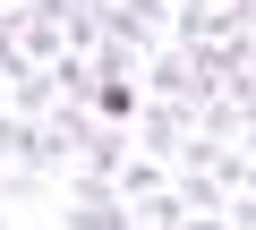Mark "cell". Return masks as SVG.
Segmentation results:
<instances>
[{
	"label": "cell",
	"instance_id": "6da1fadb",
	"mask_svg": "<svg viewBox=\"0 0 256 230\" xmlns=\"http://www.w3.org/2000/svg\"><path fill=\"white\" fill-rule=\"evenodd\" d=\"M60 230H137V205L120 196V179L60 171Z\"/></svg>",
	"mask_w": 256,
	"mask_h": 230
},
{
	"label": "cell",
	"instance_id": "7a4b0ae2",
	"mask_svg": "<svg viewBox=\"0 0 256 230\" xmlns=\"http://www.w3.org/2000/svg\"><path fill=\"white\" fill-rule=\"evenodd\" d=\"M94 17H102V43L154 60L162 51V26H171V0H111V9H94Z\"/></svg>",
	"mask_w": 256,
	"mask_h": 230
},
{
	"label": "cell",
	"instance_id": "3957f363",
	"mask_svg": "<svg viewBox=\"0 0 256 230\" xmlns=\"http://www.w3.org/2000/svg\"><path fill=\"white\" fill-rule=\"evenodd\" d=\"M137 145H146V162H188V145H196V111H180V102H146V111H137Z\"/></svg>",
	"mask_w": 256,
	"mask_h": 230
},
{
	"label": "cell",
	"instance_id": "277c9868",
	"mask_svg": "<svg viewBox=\"0 0 256 230\" xmlns=\"http://www.w3.org/2000/svg\"><path fill=\"white\" fill-rule=\"evenodd\" d=\"M128 162H137V154H128V128H102V120H94V137H86V154H77L68 171H94V179H120Z\"/></svg>",
	"mask_w": 256,
	"mask_h": 230
},
{
	"label": "cell",
	"instance_id": "5b68a950",
	"mask_svg": "<svg viewBox=\"0 0 256 230\" xmlns=\"http://www.w3.org/2000/svg\"><path fill=\"white\" fill-rule=\"evenodd\" d=\"M94 120L102 128H128V120H137V111H146V94H137V77H94Z\"/></svg>",
	"mask_w": 256,
	"mask_h": 230
},
{
	"label": "cell",
	"instance_id": "8992f818",
	"mask_svg": "<svg viewBox=\"0 0 256 230\" xmlns=\"http://www.w3.org/2000/svg\"><path fill=\"white\" fill-rule=\"evenodd\" d=\"M120 196H128V205L162 196V162H128V171H120Z\"/></svg>",
	"mask_w": 256,
	"mask_h": 230
},
{
	"label": "cell",
	"instance_id": "52a82bcc",
	"mask_svg": "<svg viewBox=\"0 0 256 230\" xmlns=\"http://www.w3.org/2000/svg\"><path fill=\"white\" fill-rule=\"evenodd\" d=\"M146 222H154V230H180V222H188V205H180V188H162V196H146Z\"/></svg>",
	"mask_w": 256,
	"mask_h": 230
},
{
	"label": "cell",
	"instance_id": "ba28073f",
	"mask_svg": "<svg viewBox=\"0 0 256 230\" xmlns=\"http://www.w3.org/2000/svg\"><path fill=\"white\" fill-rule=\"evenodd\" d=\"M222 222H230V230H256V188H248V196H230V213H222Z\"/></svg>",
	"mask_w": 256,
	"mask_h": 230
},
{
	"label": "cell",
	"instance_id": "9c48e42d",
	"mask_svg": "<svg viewBox=\"0 0 256 230\" xmlns=\"http://www.w3.org/2000/svg\"><path fill=\"white\" fill-rule=\"evenodd\" d=\"M180 230H230V222H222V213H188Z\"/></svg>",
	"mask_w": 256,
	"mask_h": 230
}]
</instances>
